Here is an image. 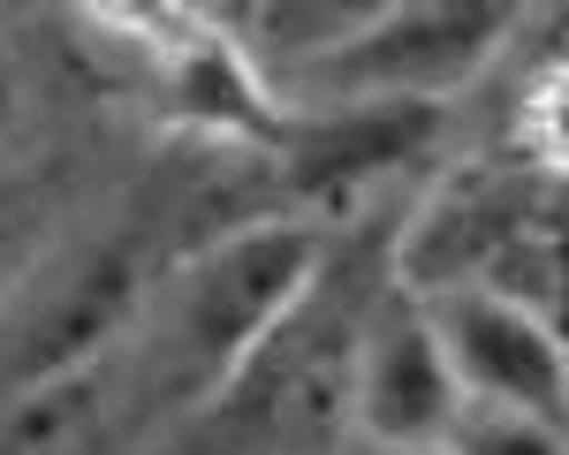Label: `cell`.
Listing matches in <instances>:
<instances>
[{
    "label": "cell",
    "instance_id": "1",
    "mask_svg": "<svg viewBox=\"0 0 569 455\" xmlns=\"http://www.w3.org/2000/svg\"><path fill=\"white\" fill-rule=\"evenodd\" d=\"M327 273V228L305 213H266L190 251L144 304V342L176 403H228L243 372L289 334Z\"/></svg>",
    "mask_w": 569,
    "mask_h": 455
},
{
    "label": "cell",
    "instance_id": "2",
    "mask_svg": "<svg viewBox=\"0 0 569 455\" xmlns=\"http://www.w3.org/2000/svg\"><path fill=\"white\" fill-rule=\"evenodd\" d=\"M525 39V8L501 0H372V16L342 46H327L305 77H289V107H448L463 84Z\"/></svg>",
    "mask_w": 569,
    "mask_h": 455
},
{
    "label": "cell",
    "instance_id": "3",
    "mask_svg": "<svg viewBox=\"0 0 569 455\" xmlns=\"http://www.w3.org/2000/svg\"><path fill=\"white\" fill-rule=\"evenodd\" d=\"M456 417H463V387H456V364L440 350L433 312H426V296L388 281L357 326L342 425L380 455H440Z\"/></svg>",
    "mask_w": 569,
    "mask_h": 455
},
{
    "label": "cell",
    "instance_id": "4",
    "mask_svg": "<svg viewBox=\"0 0 569 455\" xmlns=\"http://www.w3.org/2000/svg\"><path fill=\"white\" fill-rule=\"evenodd\" d=\"M152 289L160 281L137 266L130 235H99L69 266H53L23 296V312L8 318V334H0V395H23V387H46V380L107 364L114 334L144 318Z\"/></svg>",
    "mask_w": 569,
    "mask_h": 455
},
{
    "label": "cell",
    "instance_id": "5",
    "mask_svg": "<svg viewBox=\"0 0 569 455\" xmlns=\"http://www.w3.org/2000/svg\"><path fill=\"white\" fill-rule=\"evenodd\" d=\"M539 190L547 182L525 175L517 160H471V168H448V175L418 198V213L395 235L388 281L410 296H456V289H493V273L509 266L525 221L539 213Z\"/></svg>",
    "mask_w": 569,
    "mask_h": 455
},
{
    "label": "cell",
    "instance_id": "6",
    "mask_svg": "<svg viewBox=\"0 0 569 455\" xmlns=\"http://www.w3.org/2000/svg\"><path fill=\"white\" fill-rule=\"evenodd\" d=\"M426 312L456 364L463 410L547 417L569 433V342L531 304L501 296V289H456V296H426Z\"/></svg>",
    "mask_w": 569,
    "mask_h": 455
},
{
    "label": "cell",
    "instance_id": "7",
    "mask_svg": "<svg viewBox=\"0 0 569 455\" xmlns=\"http://www.w3.org/2000/svg\"><path fill=\"white\" fill-rule=\"evenodd\" d=\"M297 122L281 136L273 168L297 190L305 221H342L402 168L426 160L440 136V107H289Z\"/></svg>",
    "mask_w": 569,
    "mask_h": 455
},
{
    "label": "cell",
    "instance_id": "8",
    "mask_svg": "<svg viewBox=\"0 0 569 455\" xmlns=\"http://www.w3.org/2000/svg\"><path fill=\"white\" fill-rule=\"evenodd\" d=\"M91 417H99V364L23 387V395H0V455H77Z\"/></svg>",
    "mask_w": 569,
    "mask_h": 455
},
{
    "label": "cell",
    "instance_id": "9",
    "mask_svg": "<svg viewBox=\"0 0 569 455\" xmlns=\"http://www.w3.org/2000/svg\"><path fill=\"white\" fill-rule=\"evenodd\" d=\"M509 160L569 190V61H531L525 91L509 107Z\"/></svg>",
    "mask_w": 569,
    "mask_h": 455
},
{
    "label": "cell",
    "instance_id": "10",
    "mask_svg": "<svg viewBox=\"0 0 569 455\" xmlns=\"http://www.w3.org/2000/svg\"><path fill=\"white\" fill-rule=\"evenodd\" d=\"M440 455H569V433L547 417H509V410H463Z\"/></svg>",
    "mask_w": 569,
    "mask_h": 455
},
{
    "label": "cell",
    "instance_id": "11",
    "mask_svg": "<svg viewBox=\"0 0 569 455\" xmlns=\"http://www.w3.org/2000/svg\"><path fill=\"white\" fill-rule=\"evenodd\" d=\"M531 61H569V8H547V16H525V39Z\"/></svg>",
    "mask_w": 569,
    "mask_h": 455
},
{
    "label": "cell",
    "instance_id": "12",
    "mask_svg": "<svg viewBox=\"0 0 569 455\" xmlns=\"http://www.w3.org/2000/svg\"><path fill=\"white\" fill-rule=\"evenodd\" d=\"M16 114H23V61H16L8 31H0V144L16 136Z\"/></svg>",
    "mask_w": 569,
    "mask_h": 455
},
{
    "label": "cell",
    "instance_id": "13",
    "mask_svg": "<svg viewBox=\"0 0 569 455\" xmlns=\"http://www.w3.org/2000/svg\"><path fill=\"white\" fill-rule=\"evenodd\" d=\"M0 168H8V144H0Z\"/></svg>",
    "mask_w": 569,
    "mask_h": 455
}]
</instances>
